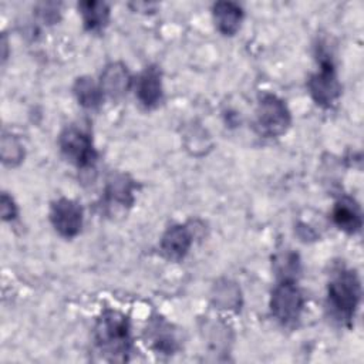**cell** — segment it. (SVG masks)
<instances>
[{"label":"cell","mask_w":364,"mask_h":364,"mask_svg":"<svg viewBox=\"0 0 364 364\" xmlns=\"http://www.w3.org/2000/svg\"><path fill=\"white\" fill-rule=\"evenodd\" d=\"M134 183L127 175L112 176L105 188V200L108 205H115L119 208H128L134 202L132 195Z\"/></svg>","instance_id":"13"},{"label":"cell","mask_w":364,"mask_h":364,"mask_svg":"<svg viewBox=\"0 0 364 364\" xmlns=\"http://www.w3.org/2000/svg\"><path fill=\"white\" fill-rule=\"evenodd\" d=\"M361 286L353 270H340L328 283V304L340 321H351L360 303Z\"/></svg>","instance_id":"2"},{"label":"cell","mask_w":364,"mask_h":364,"mask_svg":"<svg viewBox=\"0 0 364 364\" xmlns=\"http://www.w3.org/2000/svg\"><path fill=\"white\" fill-rule=\"evenodd\" d=\"M74 94L85 108H95L102 101V91L91 77H80L74 84Z\"/></svg>","instance_id":"15"},{"label":"cell","mask_w":364,"mask_h":364,"mask_svg":"<svg viewBox=\"0 0 364 364\" xmlns=\"http://www.w3.org/2000/svg\"><path fill=\"white\" fill-rule=\"evenodd\" d=\"M243 17L240 6L232 1H219L213 6V18L218 30L225 36H233L239 27Z\"/></svg>","instance_id":"12"},{"label":"cell","mask_w":364,"mask_h":364,"mask_svg":"<svg viewBox=\"0 0 364 364\" xmlns=\"http://www.w3.org/2000/svg\"><path fill=\"white\" fill-rule=\"evenodd\" d=\"M303 294L293 280H282L272 293V314L284 326L296 323L303 310Z\"/></svg>","instance_id":"4"},{"label":"cell","mask_w":364,"mask_h":364,"mask_svg":"<svg viewBox=\"0 0 364 364\" xmlns=\"http://www.w3.org/2000/svg\"><path fill=\"white\" fill-rule=\"evenodd\" d=\"M136 94L139 101L146 107H155L162 98L161 71L156 67H148L139 75L136 82Z\"/></svg>","instance_id":"10"},{"label":"cell","mask_w":364,"mask_h":364,"mask_svg":"<svg viewBox=\"0 0 364 364\" xmlns=\"http://www.w3.org/2000/svg\"><path fill=\"white\" fill-rule=\"evenodd\" d=\"M78 9L82 14L84 24L88 30H92V31L101 30L107 26L109 20V7L104 1H94V0L81 1L78 4Z\"/></svg>","instance_id":"14"},{"label":"cell","mask_w":364,"mask_h":364,"mask_svg":"<svg viewBox=\"0 0 364 364\" xmlns=\"http://www.w3.org/2000/svg\"><path fill=\"white\" fill-rule=\"evenodd\" d=\"M276 269L279 274L283 276V280H293V276L299 270V259L294 253H284L276 257Z\"/></svg>","instance_id":"19"},{"label":"cell","mask_w":364,"mask_h":364,"mask_svg":"<svg viewBox=\"0 0 364 364\" xmlns=\"http://www.w3.org/2000/svg\"><path fill=\"white\" fill-rule=\"evenodd\" d=\"M215 301L222 309H236L240 303V291L233 283L223 282V284H218L216 287Z\"/></svg>","instance_id":"16"},{"label":"cell","mask_w":364,"mask_h":364,"mask_svg":"<svg viewBox=\"0 0 364 364\" xmlns=\"http://www.w3.org/2000/svg\"><path fill=\"white\" fill-rule=\"evenodd\" d=\"M36 13L44 24H53L60 18V4L51 1L40 3L36 9Z\"/></svg>","instance_id":"20"},{"label":"cell","mask_w":364,"mask_h":364,"mask_svg":"<svg viewBox=\"0 0 364 364\" xmlns=\"http://www.w3.org/2000/svg\"><path fill=\"white\" fill-rule=\"evenodd\" d=\"M63 154L78 168H87L95 161V151L90 136L78 128H67L60 136Z\"/></svg>","instance_id":"6"},{"label":"cell","mask_w":364,"mask_h":364,"mask_svg":"<svg viewBox=\"0 0 364 364\" xmlns=\"http://www.w3.org/2000/svg\"><path fill=\"white\" fill-rule=\"evenodd\" d=\"M152 333H151V343L152 346L162 351V353H166L169 354L171 351H173V347H175V338L172 337V334L168 331L169 327L164 326L161 321L159 323H155L154 327H152Z\"/></svg>","instance_id":"17"},{"label":"cell","mask_w":364,"mask_h":364,"mask_svg":"<svg viewBox=\"0 0 364 364\" xmlns=\"http://www.w3.org/2000/svg\"><path fill=\"white\" fill-rule=\"evenodd\" d=\"M21 144L11 135H4L1 139V159L7 165H17L23 158Z\"/></svg>","instance_id":"18"},{"label":"cell","mask_w":364,"mask_h":364,"mask_svg":"<svg viewBox=\"0 0 364 364\" xmlns=\"http://www.w3.org/2000/svg\"><path fill=\"white\" fill-rule=\"evenodd\" d=\"M95 344L108 361H125L131 347L128 318L119 311H104L95 324Z\"/></svg>","instance_id":"1"},{"label":"cell","mask_w":364,"mask_h":364,"mask_svg":"<svg viewBox=\"0 0 364 364\" xmlns=\"http://www.w3.org/2000/svg\"><path fill=\"white\" fill-rule=\"evenodd\" d=\"M50 219L60 235L73 237L81 230L82 209L77 202L61 198L51 205Z\"/></svg>","instance_id":"7"},{"label":"cell","mask_w":364,"mask_h":364,"mask_svg":"<svg viewBox=\"0 0 364 364\" xmlns=\"http://www.w3.org/2000/svg\"><path fill=\"white\" fill-rule=\"evenodd\" d=\"M309 90L313 100L321 107H330L340 95V84L330 58L321 60L320 70L309 80Z\"/></svg>","instance_id":"5"},{"label":"cell","mask_w":364,"mask_h":364,"mask_svg":"<svg viewBox=\"0 0 364 364\" xmlns=\"http://www.w3.org/2000/svg\"><path fill=\"white\" fill-rule=\"evenodd\" d=\"M17 215V208L13 202V199L7 195L3 193L1 195V216L4 220H13Z\"/></svg>","instance_id":"21"},{"label":"cell","mask_w":364,"mask_h":364,"mask_svg":"<svg viewBox=\"0 0 364 364\" xmlns=\"http://www.w3.org/2000/svg\"><path fill=\"white\" fill-rule=\"evenodd\" d=\"M192 245V233L183 225H175L169 228L161 240V249L164 255L171 260H181L188 253Z\"/></svg>","instance_id":"9"},{"label":"cell","mask_w":364,"mask_h":364,"mask_svg":"<svg viewBox=\"0 0 364 364\" xmlns=\"http://www.w3.org/2000/svg\"><path fill=\"white\" fill-rule=\"evenodd\" d=\"M290 125V112L286 104L273 94H264L256 109V128L264 136H279Z\"/></svg>","instance_id":"3"},{"label":"cell","mask_w":364,"mask_h":364,"mask_svg":"<svg viewBox=\"0 0 364 364\" xmlns=\"http://www.w3.org/2000/svg\"><path fill=\"white\" fill-rule=\"evenodd\" d=\"M334 223L347 233H355L361 229V210L357 202L351 198L340 199L333 209Z\"/></svg>","instance_id":"11"},{"label":"cell","mask_w":364,"mask_h":364,"mask_svg":"<svg viewBox=\"0 0 364 364\" xmlns=\"http://www.w3.org/2000/svg\"><path fill=\"white\" fill-rule=\"evenodd\" d=\"M100 87L102 94L111 98H121L131 87V75L122 63L108 64L102 74Z\"/></svg>","instance_id":"8"}]
</instances>
